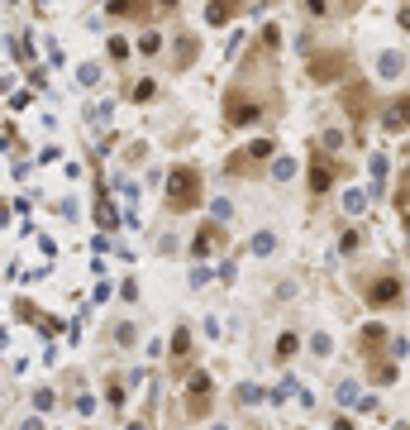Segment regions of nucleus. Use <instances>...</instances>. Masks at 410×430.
Listing matches in <instances>:
<instances>
[{
    "label": "nucleus",
    "instance_id": "nucleus-2",
    "mask_svg": "<svg viewBox=\"0 0 410 430\" xmlns=\"http://www.w3.org/2000/svg\"><path fill=\"white\" fill-rule=\"evenodd\" d=\"M363 297L372 306H396V302H401V272H387V268L367 272V277H363Z\"/></svg>",
    "mask_w": 410,
    "mask_h": 430
},
{
    "label": "nucleus",
    "instance_id": "nucleus-12",
    "mask_svg": "<svg viewBox=\"0 0 410 430\" xmlns=\"http://www.w3.org/2000/svg\"><path fill=\"white\" fill-rule=\"evenodd\" d=\"M291 354H296V334H282L277 339V359H291Z\"/></svg>",
    "mask_w": 410,
    "mask_h": 430
},
{
    "label": "nucleus",
    "instance_id": "nucleus-4",
    "mask_svg": "<svg viewBox=\"0 0 410 430\" xmlns=\"http://www.w3.org/2000/svg\"><path fill=\"white\" fill-rule=\"evenodd\" d=\"M272 153V143H253V148H243V153H234V158H229V173H258V168H263V158H268Z\"/></svg>",
    "mask_w": 410,
    "mask_h": 430
},
{
    "label": "nucleus",
    "instance_id": "nucleus-9",
    "mask_svg": "<svg viewBox=\"0 0 410 430\" xmlns=\"http://www.w3.org/2000/svg\"><path fill=\"white\" fill-rule=\"evenodd\" d=\"M172 354H177V364H186V354H191V330H177V339H172Z\"/></svg>",
    "mask_w": 410,
    "mask_h": 430
},
{
    "label": "nucleus",
    "instance_id": "nucleus-7",
    "mask_svg": "<svg viewBox=\"0 0 410 430\" xmlns=\"http://www.w3.org/2000/svg\"><path fill=\"white\" fill-rule=\"evenodd\" d=\"M191 387H196V392H191V411H196V416H201V411H210V382H205V378H196Z\"/></svg>",
    "mask_w": 410,
    "mask_h": 430
},
{
    "label": "nucleus",
    "instance_id": "nucleus-1",
    "mask_svg": "<svg viewBox=\"0 0 410 430\" xmlns=\"http://www.w3.org/2000/svg\"><path fill=\"white\" fill-rule=\"evenodd\" d=\"M201 168H191V163H182V168H172V177H167V206L172 210H191L196 201H201Z\"/></svg>",
    "mask_w": 410,
    "mask_h": 430
},
{
    "label": "nucleus",
    "instance_id": "nucleus-8",
    "mask_svg": "<svg viewBox=\"0 0 410 430\" xmlns=\"http://www.w3.org/2000/svg\"><path fill=\"white\" fill-rule=\"evenodd\" d=\"M196 58V39H177V67H191Z\"/></svg>",
    "mask_w": 410,
    "mask_h": 430
},
{
    "label": "nucleus",
    "instance_id": "nucleus-5",
    "mask_svg": "<svg viewBox=\"0 0 410 430\" xmlns=\"http://www.w3.org/2000/svg\"><path fill=\"white\" fill-rule=\"evenodd\" d=\"M334 173H339V168H334L325 153H315V158H310V191H315V196H325V191H330V182H334Z\"/></svg>",
    "mask_w": 410,
    "mask_h": 430
},
{
    "label": "nucleus",
    "instance_id": "nucleus-3",
    "mask_svg": "<svg viewBox=\"0 0 410 430\" xmlns=\"http://www.w3.org/2000/svg\"><path fill=\"white\" fill-rule=\"evenodd\" d=\"M348 72H353V58L339 53V48H330V53H310V77L315 81H348Z\"/></svg>",
    "mask_w": 410,
    "mask_h": 430
},
{
    "label": "nucleus",
    "instance_id": "nucleus-11",
    "mask_svg": "<svg viewBox=\"0 0 410 430\" xmlns=\"http://www.w3.org/2000/svg\"><path fill=\"white\" fill-rule=\"evenodd\" d=\"M215 235H220V230H215V225H205L201 235H196V254H205V249H210V244H215Z\"/></svg>",
    "mask_w": 410,
    "mask_h": 430
},
{
    "label": "nucleus",
    "instance_id": "nucleus-6",
    "mask_svg": "<svg viewBox=\"0 0 410 430\" xmlns=\"http://www.w3.org/2000/svg\"><path fill=\"white\" fill-rule=\"evenodd\" d=\"M363 111H367V86L363 81H353V91H348V115L363 120Z\"/></svg>",
    "mask_w": 410,
    "mask_h": 430
},
{
    "label": "nucleus",
    "instance_id": "nucleus-10",
    "mask_svg": "<svg viewBox=\"0 0 410 430\" xmlns=\"http://www.w3.org/2000/svg\"><path fill=\"white\" fill-rule=\"evenodd\" d=\"M401 115H406V96H396V106L387 111V125H391V129H401V125H406Z\"/></svg>",
    "mask_w": 410,
    "mask_h": 430
}]
</instances>
